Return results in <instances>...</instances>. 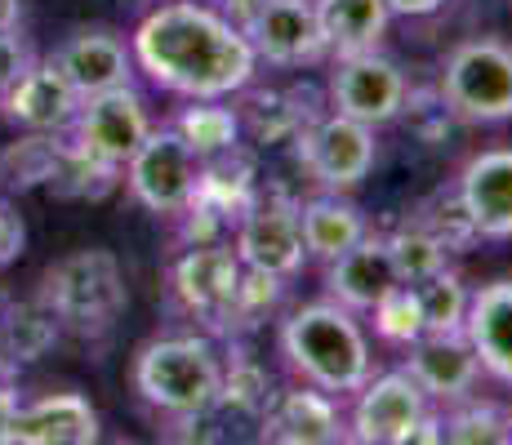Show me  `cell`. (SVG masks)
<instances>
[{"label": "cell", "instance_id": "cell-1", "mask_svg": "<svg viewBox=\"0 0 512 445\" xmlns=\"http://www.w3.org/2000/svg\"><path fill=\"white\" fill-rule=\"evenodd\" d=\"M134 72L174 98H236L254 85L250 36L210 0H156L130 32Z\"/></svg>", "mask_w": 512, "mask_h": 445}, {"label": "cell", "instance_id": "cell-2", "mask_svg": "<svg viewBox=\"0 0 512 445\" xmlns=\"http://www.w3.org/2000/svg\"><path fill=\"white\" fill-rule=\"evenodd\" d=\"M277 348L294 379L312 383L339 401L352 397L374 370L370 334L361 316L334 299H312L294 308L277 330Z\"/></svg>", "mask_w": 512, "mask_h": 445}, {"label": "cell", "instance_id": "cell-3", "mask_svg": "<svg viewBox=\"0 0 512 445\" xmlns=\"http://www.w3.org/2000/svg\"><path fill=\"white\" fill-rule=\"evenodd\" d=\"M130 383L152 414L201 423L219 410L223 352L210 334H156L134 352Z\"/></svg>", "mask_w": 512, "mask_h": 445}, {"label": "cell", "instance_id": "cell-4", "mask_svg": "<svg viewBox=\"0 0 512 445\" xmlns=\"http://www.w3.org/2000/svg\"><path fill=\"white\" fill-rule=\"evenodd\" d=\"M41 299L58 325L81 339H103L130 308V290H125L121 259L112 250H76L58 259L41 281Z\"/></svg>", "mask_w": 512, "mask_h": 445}, {"label": "cell", "instance_id": "cell-5", "mask_svg": "<svg viewBox=\"0 0 512 445\" xmlns=\"http://www.w3.org/2000/svg\"><path fill=\"white\" fill-rule=\"evenodd\" d=\"M437 98L455 121L508 125L512 121V45L499 36L459 41L441 63Z\"/></svg>", "mask_w": 512, "mask_h": 445}, {"label": "cell", "instance_id": "cell-6", "mask_svg": "<svg viewBox=\"0 0 512 445\" xmlns=\"http://www.w3.org/2000/svg\"><path fill=\"white\" fill-rule=\"evenodd\" d=\"M121 174H125L130 196L147 214L179 219L187 205H192L196 183H201V156L165 121V125H152V134H147L139 143V152L121 165Z\"/></svg>", "mask_w": 512, "mask_h": 445}, {"label": "cell", "instance_id": "cell-7", "mask_svg": "<svg viewBox=\"0 0 512 445\" xmlns=\"http://www.w3.org/2000/svg\"><path fill=\"white\" fill-rule=\"evenodd\" d=\"M147 134H152L147 98L134 85H116V89H103V94L81 98V107H76L63 138L72 152L121 170V165L139 152V143Z\"/></svg>", "mask_w": 512, "mask_h": 445}, {"label": "cell", "instance_id": "cell-8", "mask_svg": "<svg viewBox=\"0 0 512 445\" xmlns=\"http://www.w3.org/2000/svg\"><path fill=\"white\" fill-rule=\"evenodd\" d=\"M326 98H330V112H343L352 121L370 125V130H383V125H392L410 107V76L383 49L343 54L334 58Z\"/></svg>", "mask_w": 512, "mask_h": 445}, {"label": "cell", "instance_id": "cell-9", "mask_svg": "<svg viewBox=\"0 0 512 445\" xmlns=\"http://www.w3.org/2000/svg\"><path fill=\"white\" fill-rule=\"evenodd\" d=\"M348 441L361 445H410L419 419L432 410L423 388L410 379L406 365L397 370H370V379L348 397Z\"/></svg>", "mask_w": 512, "mask_h": 445}, {"label": "cell", "instance_id": "cell-10", "mask_svg": "<svg viewBox=\"0 0 512 445\" xmlns=\"http://www.w3.org/2000/svg\"><path fill=\"white\" fill-rule=\"evenodd\" d=\"M232 250L241 267L294 281L303 272V263H308L303 232H299V201H290L281 192L254 196L250 210L232 223Z\"/></svg>", "mask_w": 512, "mask_h": 445}, {"label": "cell", "instance_id": "cell-11", "mask_svg": "<svg viewBox=\"0 0 512 445\" xmlns=\"http://www.w3.org/2000/svg\"><path fill=\"white\" fill-rule=\"evenodd\" d=\"M241 259L232 245H187L170 267V290L179 308L210 334H232V303L241 285Z\"/></svg>", "mask_w": 512, "mask_h": 445}, {"label": "cell", "instance_id": "cell-12", "mask_svg": "<svg viewBox=\"0 0 512 445\" xmlns=\"http://www.w3.org/2000/svg\"><path fill=\"white\" fill-rule=\"evenodd\" d=\"M299 152L326 192H357L370 178L374 161H379V138H374L370 125L352 121V116L326 112L303 130Z\"/></svg>", "mask_w": 512, "mask_h": 445}, {"label": "cell", "instance_id": "cell-13", "mask_svg": "<svg viewBox=\"0 0 512 445\" xmlns=\"http://www.w3.org/2000/svg\"><path fill=\"white\" fill-rule=\"evenodd\" d=\"M455 201L477 241H512V147H481L455 174Z\"/></svg>", "mask_w": 512, "mask_h": 445}, {"label": "cell", "instance_id": "cell-14", "mask_svg": "<svg viewBox=\"0 0 512 445\" xmlns=\"http://www.w3.org/2000/svg\"><path fill=\"white\" fill-rule=\"evenodd\" d=\"M259 441L277 445H339L348 441V419L339 410V397L299 383V388L272 392L259 410Z\"/></svg>", "mask_w": 512, "mask_h": 445}, {"label": "cell", "instance_id": "cell-15", "mask_svg": "<svg viewBox=\"0 0 512 445\" xmlns=\"http://www.w3.org/2000/svg\"><path fill=\"white\" fill-rule=\"evenodd\" d=\"M245 36H250L254 58L268 67H312L326 58L312 0H263Z\"/></svg>", "mask_w": 512, "mask_h": 445}, {"label": "cell", "instance_id": "cell-16", "mask_svg": "<svg viewBox=\"0 0 512 445\" xmlns=\"http://www.w3.org/2000/svg\"><path fill=\"white\" fill-rule=\"evenodd\" d=\"M49 63L72 81L81 98L103 94V89H116V85H134L130 36L112 32V27H81V32H72L49 54Z\"/></svg>", "mask_w": 512, "mask_h": 445}, {"label": "cell", "instance_id": "cell-17", "mask_svg": "<svg viewBox=\"0 0 512 445\" xmlns=\"http://www.w3.org/2000/svg\"><path fill=\"white\" fill-rule=\"evenodd\" d=\"M76 107H81V94H76L72 81L49 58H32L27 72L0 98L5 121L18 125L23 134H67Z\"/></svg>", "mask_w": 512, "mask_h": 445}, {"label": "cell", "instance_id": "cell-18", "mask_svg": "<svg viewBox=\"0 0 512 445\" xmlns=\"http://www.w3.org/2000/svg\"><path fill=\"white\" fill-rule=\"evenodd\" d=\"M406 370L410 379L423 388V397L432 405H455L477 392L481 365L464 330L455 334H423L406 348Z\"/></svg>", "mask_w": 512, "mask_h": 445}, {"label": "cell", "instance_id": "cell-19", "mask_svg": "<svg viewBox=\"0 0 512 445\" xmlns=\"http://www.w3.org/2000/svg\"><path fill=\"white\" fill-rule=\"evenodd\" d=\"M103 423L90 397L81 392H45L36 401H18L9 445H94Z\"/></svg>", "mask_w": 512, "mask_h": 445}, {"label": "cell", "instance_id": "cell-20", "mask_svg": "<svg viewBox=\"0 0 512 445\" xmlns=\"http://www.w3.org/2000/svg\"><path fill=\"white\" fill-rule=\"evenodd\" d=\"M464 339L477 352L481 374L512 388V276H499V281H486L472 290Z\"/></svg>", "mask_w": 512, "mask_h": 445}, {"label": "cell", "instance_id": "cell-21", "mask_svg": "<svg viewBox=\"0 0 512 445\" xmlns=\"http://www.w3.org/2000/svg\"><path fill=\"white\" fill-rule=\"evenodd\" d=\"M392 285H397V272H392L388 241L379 232H366L352 250H343L339 259L326 263V299L343 303L357 316H366Z\"/></svg>", "mask_w": 512, "mask_h": 445}, {"label": "cell", "instance_id": "cell-22", "mask_svg": "<svg viewBox=\"0 0 512 445\" xmlns=\"http://www.w3.org/2000/svg\"><path fill=\"white\" fill-rule=\"evenodd\" d=\"M299 232H303L308 259L330 263V259H339L343 250H352V245L370 232V223H366V214H361V205L348 201V192H326V187H321L317 196L299 201Z\"/></svg>", "mask_w": 512, "mask_h": 445}, {"label": "cell", "instance_id": "cell-23", "mask_svg": "<svg viewBox=\"0 0 512 445\" xmlns=\"http://www.w3.org/2000/svg\"><path fill=\"white\" fill-rule=\"evenodd\" d=\"M312 9H317L326 58L379 49L383 36H388V23H392L388 0H312Z\"/></svg>", "mask_w": 512, "mask_h": 445}, {"label": "cell", "instance_id": "cell-24", "mask_svg": "<svg viewBox=\"0 0 512 445\" xmlns=\"http://www.w3.org/2000/svg\"><path fill=\"white\" fill-rule=\"evenodd\" d=\"M170 125L201 161H214V156L241 147V112L232 107V98H183Z\"/></svg>", "mask_w": 512, "mask_h": 445}, {"label": "cell", "instance_id": "cell-25", "mask_svg": "<svg viewBox=\"0 0 512 445\" xmlns=\"http://www.w3.org/2000/svg\"><path fill=\"white\" fill-rule=\"evenodd\" d=\"M63 134H23L0 147V192H36L49 187L63 170Z\"/></svg>", "mask_w": 512, "mask_h": 445}, {"label": "cell", "instance_id": "cell-26", "mask_svg": "<svg viewBox=\"0 0 512 445\" xmlns=\"http://www.w3.org/2000/svg\"><path fill=\"white\" fill-rule=\"evenodd\" d=\"M58 339H63V325L41 294L32 303H18V308H0V352L9 356V365L41 361Z\"/></svg>", "mask_w": 512, "mask_h": 445}, {"label": "cell", "instance_id": "cell-27", "mask_svg": "<svg viewBox=\"0 0 512 445\" xmlns=\"http://www.w3.org/2000/svg\"><path fill=\"white\" fill-rule=\"evenodd\" d=\"M383 241H388L392 272H397V281H406V285H423L428 276H437L450 267V250L437 241V232L423 223L397 227V232H388Z\"/></svg>", "mask_w": 512, "mask_h": 445}, {"label": "cell", "instance_id": "cell-28", "mask_svg": "<svg viewBox=\"0 0 512 445\" xmlns=\"http://www.w3.org/2000/svg\"><path fill=\"white\" fill-rule=\"evenodd\" d=\"M441 441L504 445L508 441V410H499L495 401H481L477 392L455 405H441Z\"/></svg>", "mask_w": 512, "mask_h": 445}, {"label": "cell", "instance_id": "cell-29", "mask_svg": "<svg viewBox=\"0 0 512 445\" xmlns=\"http://www.w3.org/2000/svg\"><path fill=\"white\" fill-rule=\"evenodd\" d=\"M415 290H419V308H423V334H455V330H464L472 285H464V276H459L455 267L428 276V281L415 285Z\"/></svg>", "mask_w": 512, "mask_h": 445}, {"label": "cell", "instance_id": "cell-30", "mask_svg": "<svg viewBox=\"0 0 512 445\" xmlns=\"http://www.w3.org/2000/svg\"><path fill=\"white\" fill-rule=\"evenodd\" d=\"M374 334H379L388 348H401L406 352L415 339H423V308H419V290L406 281H397L379 303L366 312Z\"/></svg>", "mask_w": 512, "mask_h": 445}, {"label": "cell", "instance_id": "cell-31", "mask_svg": "<svg viewBox=\"0 0 512 445\" xmlns=\"http://www.w3.org/2000/svg\"><path fill=\"white\" fill-rule=\"evenodd\" d=\"M281 303H285V281L281 276L245 267L241 285H236V303H232V334L236 330H259L268 316H277Z\"/></svg>", "mask_w": 512, "mask_h": 445}, {"label": "cell", "instance_id": "cell-32", "mask_svg": "<svg viewBox=\"0 0 512 445\" xmlns=\"http://www.w3.org/2000/svg\"><path fill=\"white\" fill-rule=\"evenodd\" d=\"M272 397V383L263 374V365L245 361V356H232L223 361V388H219V410L245 414V419H259V410Z\"/></svg>", "mask_w": 512, "mask_h": 445}, {"label": "cell", "instance_id": "cell-33", "mask_svg": "<svg viewBox=\"0 0 512 445\" xmlns=\"http://www.w3.org/2000/svg\"><path fill=\"white\" fill-rule=\"evenodd\" d=\"M32 58H36L32 45L18 36V27H14V32H0V98H5L9 85L27 72V63H32Z\"/></svg>", "mask_w": 512, "mask_h": 445}, {"label": "cell", "instance_id": "cell-34", "mask_svg": "<svg viewBox=\"0 0 512 445\" xmlns=\"http://www.w3.org/2000/svg\"><path fill=\"white\" fill-rule=\"evenodd\" d=\"M23 245H27V227H23V214L14 210V205L0 196V267H9L23 254Z\"/></svg>", "mask_w": 512, "mask_h": 445}, {"label": "cell", "instance_id": "cell-35", "mask_svg": "<svg viewBox=\"0 0 512 445\" xmlns=\"http://www.w3.org/2000/svg\"><path fill=\"white\" fill-rule=\"evenodd\" d=\"M450 0H388V9H392V18H432V14H441Z\"/></svg>", "mask_w": 512, "mask_h": 445}, {"label": "cell", "instance_id": "cell-36", "mask_svg": "<svg viewBox=\"0 0 512 445\" xmlns=\"http://www.w3.org/2000/svg\"><path fill=\"white\" fill-rule=\"evenodd\" d=\"M210 5L219 9V14H228L232 23H236V27H241V32H245V27H250V18H254V14H259V9H263V0H210Z\"/></svg>", "mask_w": 512, "mask_h": 445}, {"label": "cell", "instance_id": "cell-37", "mask_svg": "<svg viewBox=\"0 0 512 445\" xmlns=\"http://www.w3.org/2000/svg\"><path fill=\"white\" fill-rule=\"evenodd\" d=\"M18 392L9 383H0V445H9V428H14V414H18Z\"/></svg>", "mask_w": 512, "mask_h": 445}, {"label": "cell", "instance_id": "cell-38", "mask_svg": "<svg viewBox=\"0 0 512 445\" xmlns=\"http://www.w3.org/2000/svg\"><path fill=\"white\" fill-rule=\"evenodd\" d=\"M23 23V0H0V32H14Z\"/></svg>", "mask_w": 512, "mask_h": 445}, {"label": "cell", "instance_id": "cell-39", "mask_svg": "<svg viewBox=\"0 0 512 445\" xmlns=\"http://www.w3.org/2000/svg\"><path fill=\"white\" fill-rule=\"evenodd\" d=\"M508 441H512V410H508Z\"/></svg>", "mask_w": 512, "mask_h": 445}, {"label": "cell", "instance_id": "cell-40", "mask_svg": "<svg viewBox=\"0 0 512 445\" xmlns=\"http://www.w3.org/2000/svg\"><path fill=\"white\" fill-rule=\"evenodd\" d=\"M0 308H5V299H0Z\"/></svg>", "mask_w": 512, "mask_h": 445}]
</instances>
